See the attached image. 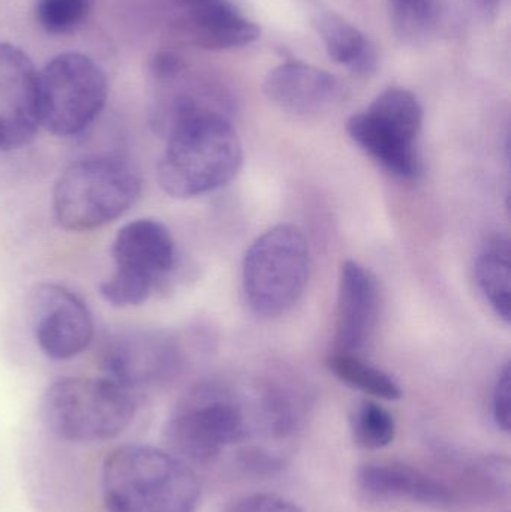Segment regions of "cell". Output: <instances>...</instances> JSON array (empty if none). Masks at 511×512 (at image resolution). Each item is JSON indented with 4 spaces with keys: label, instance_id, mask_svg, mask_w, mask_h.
Masks as SVG:
<instances>
[{
    "label": "cell",
    "instance_id": "23",
    "mask_svg": "<svg viewBox=\"0 0 511 512\" xmlns=\"http://www.w3.org/2000/svg\"><path fill=\"white\" fill-rule=\"evenodd\" d=\"M224 512H303V510L281 496L257 493V495L242 496L230 502Z\"/></svg>",
    "mask_w": 511,
    "mask_h": 512
},
{
    "label": "cell",
    "instance_id": "1",
    "mask_svg": "<svg viewBox=\"0 0 511 512\" xmlns=\"http://www.w3.org/2000/svg\"><path fill=\"white\" fill-rule=\"evenodd\" d=\"M158 180L173 198L201 197L228 185L239 173L242 144L230 120L218 110L186 114L171 123Z\"/></svg>",
    "mask_w": 511,
    "mask_h": 512
},
{
    "label": "cell",
    "instance_id": "3",
    "mask_svg": "<svg viewBox=\"0 0 511 512\" xmlns=\"http://www.w3.org/2000/svg\"><path fill=\"white\" fill-rule=\"evenodd\" d=\"M137 396L108 378H65L45 391L41 415L63 441L96 444L122 435L134 420Z\"/></svg>",
    "mask_w": 511,
    "mask_h": 512
},
{
    "label": "cell",
    "instance_id": "25",
    "mask_svg": "<svg viewBox=\"0 0 511 512\" xmlns=\"http://www.w3.org/2000/svg\"><path fill=\"white\" fill-rule=\"evenodd\" d=\"M183 69H185V63L171 51H161L153 57L152 63H150V72L156 80L162 81V83L176 80L182 74Z\"/></svg>",
    "mask_w": 511,
    "mask_h": 512
},
{
    "label": "cell",
    "instance_id": "5",
    "mask_svg": "<svg viewBox=\"0 0 511 512\" xmlns=\"http://www.w3.org/2000/svg\"><path fill=\"white\" fill-rule=\"evenodd\" d=\"M309 245L294 225L258 237L243 261V292L255 315L276 318L302 297L309 277Z\"/></svg>",
    "mask_w": 511,
    "mask_h": 512
},
{
    "label": "cell",
    "instance_id": "13",
    "mask_svg": "<svg viewBox=\"0 0 511 512\" xmlns=\"http://www.w3.org/2000/svg\"><path fill=\"white\" fill-rule=\"evenodd\" d=\"M263 89L279 110L299 117L327 113L338 107L347 95L338 77L303 62H285L273 68L264 80Z\"/></svg>",
    "mask_w": 511,
    "mask_h": 512
},
{
    "label": "cell",
    "instance_id": "18",
    "mask_svg": "<svg viewBox=\"0 0 511 512\" xmlns=\"http://www.w3.org/2000/svg\"><path fill=\"white\" fill-rule=\"evenodd\" d=\"M476 279L483 297L497 316L510 322V243L503 237L488 242L476 262Z\"/></svg>",
    "mask_w": 511,
    "mask_h": 512
},
{
    "label": "cell",
    "instance_id": "15",
    "mask_svg": "<svg viewBox=\"0 0 511 512\" xmlns=\"http://www.w3.org/2000/svg\"><path fill=\"white\" fill-rule=\"evenodd\" d=\"M380 288L371 271L356 261L342 265L335 349L359 355L374 336L380 318Z\"/></svg>",
    "mask_w": 511,
    "mask_h": 512
},
{
    "label": "cell",
    "instance_id": "7",
    "mask_svg": "<svg viewBox=\"0 0 511 512\" xmlns=\"http://www.w3.org/2000/svg\"><path fill=\"white\" fill-rule=\"evenodd\" d=\"M114 271L99 285L111 306H140L170 280L177 264L170 230L155 219H137L120 228L111 248Z\"/></svg>",
    "mask_w": 511,
    "mask_h": 512
},
{
    "label": "cell",
    "instance_id": "11",
    "mask_svg": "<svg viewBox=\"0 0 511 512\" xmlns=\"http://www.w3.org/2000/svg\"><path fill=\"white\" fill-rule=\"evenodd\" d=\"M27 312L33 337L51 360H71L83 354L92 343V313L66 286L39 283L27 297Z\"/></svg>",
    "mask_w": 511,
    "mask_h": 512
},
{
    "label": "cell",
    "instance_id": "8",
    "mask_svg": "<svg viewBox=\"0 0 511 512\" xmlns=\"http://www.w3.org/2000/svg\"><path fill=\"white\" fill-rule=\"evenodd\" d=\"M107 96V77L86 54H59L38 71L39 123L57 137L83 134L101 116Z\"/></svg>",
    "mask_w": 511,
    "mask_h": 512
},
{
    "label": "cell",
    "instance_id": "17",
    "mask_svg": "<svg viewBox=\"0 0 511 512\" xmlns=\"http://www.w3.org/2000/svg\"><path fill=\"white\" fill-rule=\"evenodd\" d=\"M311 20L327 53L335 62L356 74L366 75L374 71L377 54L365 33L323 6L312 8Z\"/></svg>",
    "mask_w": 511,
    "mask_h": 512
},
{
    "label": "cell",
    "instance_id": "20",
    "mask_svg": "<svg viewBox=\"0 0 511 512\" xmlns=\"http://www.w3.org/2000/svg\"><path fill=\"white\" fill-rule=\"evenodd\" d=\"M354 441L366 450H383L396 438L395 417L380 403L362 400L351 415Z\"/></svg>",
    "mask_w": 511,
    "mask_h": 512
},
{
    "label": "cell",
    "instance_id": "21",
    "mask_svg": "<svg viewBox=\"0 0 511 512\" xmlns=\"http://www.w3.org/2000/svg\"><path fill=\"white\" fill-rule=\"evenodd\" d=\"M393 27L407 42L428 38L437 26L438 8L435 0H389Z\"/></svg>",
    "mask_w": 511,
    "mask_h": 512
},
{
    "label": "cell",
    "instance_id": "14",
    "mask_svg": "<svg viewBox=\"0 0 511 512\" xmlns=\"http://www.w3.org/2000/svg\"><path fill=\"white\" fill-rule=\"evenodd\" d=\"M177 29L192 44L206 50L245 47L260 38L231 0H170Z\"/></svg>",
    "mask_w": 511,
    "mask_h": 512
},
{
    "label": "cell",
    "instance_id": "19",
    "mask_svg": "<svg viewBox=\"0 0 511 512\" xmlns=\"http://www.w3.org/2000/svg\"><path fill=\"white\" fill-rule=\"evenodd\" d=\"M330 372L344 384L369 394L375 399L395 402L402 397L398 382L378 367L366 363L360 355L332 351L326 360Z\"/></svg>",
    "mask_w": 511,
    "mask_h": 512
},
{
    "label": "cell",
    "instance_id": "12",
    "mask_svg": "<svg viewBox=\"0 0 511 512\" xmlns=\"http://www.w3.org/2000/svg\"><path fill=\"white\" fill-rule=\"evenodd\" d=\"M39 126L38 69L23 50L0 42V153L27 146Z\"/></svg>",
    "mask_w": 511,
    "mask_h": 512
},
{
    "label": "cell",
    "instance_id": "6",
    "mask_svg": "<svg viewBox=\"0 0 511 512\" xmlns=\"http://www.w3.org/2000/svg\"><path fill=\"white\" fill-rule=\"evenodd\" d=\"M248 435L242 403L228 391L209 385L186 394L164 427L168 451L188 465H210Z\"/></svg>",
    "mask_w": 511,
    "mask_h": 512
},
{
    "label": "cell",
    "instance_id": "16",
    "mask_svg": "<svg viewBox=\"0 0 511 512\" xmlns=\"http://www.w3.org/2000/svg\"><path fill=\"white\" fill-rule=\"evenodd\" d=\"M356 480L360 492L374 502H411L443 510L458 499L443 480L404 463H368L359 469Z\"/></svg>",
    "mask_w": 511,
    "mask_h": 512
},
{
    "label": "cell",
    "instance_id": "10",
    "mask_svg": "<svg viewBox=\"0 0 511 512\" xmlns=\"http://www.w3.org/2000/svg\"><path fill=\"white\" fill-rule=\"evenodd\" d=\"M105 378L137 393L170 381L182 366V349L171 334L128 328L111 334L101 348Z\"/></svg>",
    "mask_w": 511,
    "mask_h": 512
},
{
    "label": "cell",
    "instance_id": "2",
    "mask_svg": "<svg viewBox=\"0 0 511 512\" xmlns=\"http://www.w3.org/2000/svg\"><path fill=\"white\" fill-rule=\"evenodd\" d=\"M201 486L191 465L150 445L114 448L102 465L107 512H195Z\"/></svg>",
    "mask_w": 511,
    "mask_h": 512
},
{
    "label": "cell",
    "instance_id": "4",
    "mask_svg": "<svg viewBox=\"0 0 511 512\" xmlns=\"http://www.w3.org/2000/svg\"><path fill=\"white\" fill-rule=\"evenodd\" d=\"M140 194V177L122 159H81L69 165L54 186V218L68 231L96 230L125 215Z\"/></svg>",
    "mask_w": 511,
    "mask_h": 512
},
{
    "label": "cell",
    "instance_id": "24",
    "mask_svg": "<svg viewBox=\"0 0 511 512\" xmlns=\"http://www.w3.org/2000/svg\"><path fill=\"white\" fill-rule=\"evenodd\" d=\"M511 373L510 366L506 364L501 375L498 376L495 384L494 394H492V417L498 429L509 433L511 427Z\"/></svg>",
    "mask_w": 511,
    "mask_h": 512
},
{
    "label": "cell",
    "instance_id": "26",
    "mask_svg": "<svg viewBox=\"0 0 511 512\" xmlns=\"http://www.w3.org/2000/svg\"><path fill=\"white\" fill-rule=\"evenodd\" d=\"M501 2L503 0H473L474 5L486 15L495 14L500 9Z\"/></svg>",
    "mask_w": 511,
    "mask_h": 512
},
{
    "label": "cell",
    "instance_id": "22",
    "mask_svg": "<svg viewBox=\"0 0 511 512\" xmlns=\"http://www.w3.org/2000/svg\"><path fill=\"white\" fill-rule=\"evenodd\" d=\"M90 11V0H36L35 17L48 33L72 32Z\"/></svg>",
    "mask_w": 511,
    "mask_h": 512
},
{
    "label": "cell",
    "instance_id": "9",
    "mask_svg": "<svg viewBox=\"0 0 511 512\" xmlns=\"http://www.w3.org/2000/svg\"><path fill=\"white\" fill-rule=\"evenodd\" d=\"M423 110L419 99L393 87L377 96L371 107L351 117L347 132L384 170L402 180H414L422 171L419 137Z\"/></svg>",
    "mask_w": 511,
    "mask_h": 512
}]
</instances>
